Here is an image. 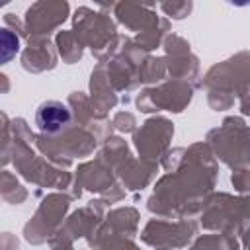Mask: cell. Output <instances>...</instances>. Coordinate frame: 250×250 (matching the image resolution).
<instances>
[{"instance_id":"obj_2","label":"cell","mask_w":250,"mask_h":250,"mask_svg":"<svg viewBox=\"0 0 250 250\" xmlns=\"http://www.w3.org/2000/svg\"><path fill=\"white\" fill-rule=\"evenodd\" d=\"M2 41H4V55H2V61L6 62V61L18 51V37H14L8 29H2Z\"/></svg>"},{"instance_id":"obj_1","label":"cell","mask_w":250,"mask_h":250,"mask_svg":"<svg viewBox=\"0 0 250 250\" xmlns=\"http://www.w3.org/2000/svg\"><path fill=\"white\" fill-rule=\"evenodd\" d=\"M72 121V111L66 104L57 102V100H49L43 102L37 111H35V125L41 133L47 135H57L61 133L68 123Z\"/></svg>"}]
</instances>
